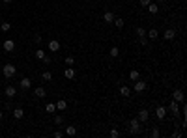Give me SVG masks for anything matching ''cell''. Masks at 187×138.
Returning <instances> with one entry per match:
<instances>
[{"label": "cell", "mask_w": 187, "mask_h": 138, "mask_svg": "<svg viewBox=\"0 0 187 138\" xmlns=\"http://www.w3.org/2000/svg\"><path fill=\"white\" fill-rule=\"evenodd\" d=\"M146 38L154 41V39H157V38H159V32H157V30H155V28H151V30H148V34H146Z\"/></svg>", "instance_id": "18"}, {"label": "cell", "mask_w": 187, "mask_h": 138, "mask_svg": "<svg viewBox=\"0 0 187 138\" xmlns=\"http://www.w3.org/2000/svg\"><path fill=\"white\" fill-rule=\"evenodd\" d=\"M133 90L137 91V93H142V91L146 90V80H135V86Z\"/></svg>", "instance_id": "4"}, {"label": "cell", "mask_w": 187, "mask_h": 138, "mask_svg": "<svg viewBox=\"0 0 187 138\" xmlns=\"http://www.w3.org/2000/svg\"><path fill=\"white\" fill-rule=\"evenodd\" d=\"M64 62H65V65L73 67V64H75V58H73V56H65V60H64Z\"/></svg>", "instance_id": "26"}, {"label": "cell", "mask_w": 187, "mask_h": 138, "mask_svg": "<svg viewBox=\"0 0 187 138\" xmlns=\"http://www.w3.org/2000/svg\"><path fill=\"white\" fill-rule=\"evenodd\" d=\"M140 131H142L140 121L137 120V117H133V120L129 121V132H131V134H140Z\"/></svg>", "instance_id": "1"}, {"label": "cell", "mask_w": 187, "mask_h": 138, "mask_svg": "<svg viewBox=\"0 0 187 138\" xmlns=\"http://www.w3.org/2000/svg\"><path fill=\"white\" fill-rule=\"evenodd\" d=\"M62 136H64L62 131H54V138H62Z\"/></svg>", "instance_id": "35"}, {"label": "cell", "mask_w": 187, "mask_h": 138, "mask_svg": "<svg viewBox=\"0 0 187 138\" xmlns=\"http://www.w3.org/2000/svg\"><path fill=\"white\" fill-rule=\"evenodd\" d=\"M30 86H32V80H30L28 76H24V79L21 80V82H19V88H21V90H28Z\"/></svg>", "instance_id": "14"}, {"label": "cell", "mask_w": 187, "mask_h": 138, "mask_svg": "<svg viewBox=\"0 0 187 138\" xmlns=\"http://www.w3.org/2000/svg\"><path fill=\"white\" fill-rule=\"evenodd\" d=\"M146 8H148V11H150L151 15L159 13V4H155V2H150V4H148V6H146Z\"/></svg>", "instance_id": "15"}, {"label": "cell", "mask_w": 187, "mask_h": 138, "mask_svg": "<svg viewBox=\"0 0 187 138\" xmlns=\"http://www.w3.org/2000/svg\"><path fill=\"white\" fill-rule=\"evenodd\" d=\"M118 134H120V132L116 131V129H112V131H110V136H112V138H116V136H118Z\"/></svg>", "instance_id": "36"}, {"label": "cell", "mask_w": 187, "mask_h": 138, "mask_svg": "<svg viewBox=\"0 0 187 138\" xmlns=\"http://www.w3.org/2000/svg\"><path fill=\"white\" fill-rule=\"evenodd\" d=\"M2 2H4V4H11L13 0H2Z\"/></svg>", "instance_id": "39"}, {"label": "cell", "mask_w": 187, "mask_h": 138, "mask_svg": "<svg viewBox=\"0 0 187 138\" xmlns=\"http://www.w3.org/2000/svg\"><path fill=\"white\" fill-rule=\"evenodd\" d=\"M120 95H122V97H129L131 95V88H129V86H120Z\"/></svg>", "instance_id": "20"}, {"label": "cell", "mask_w": 187, "mask_h": 138, "mask_svg": "<svg viewBox=\"0 0 187 138\" xmlns=\"http://www.w3.org/2000/svg\"><path fill=\"white\" fill-rule=\"evenodd\" d=\"M165 2V0H155V4H163Z\"/></svg>", "instance_id": "40"}, {"label": "cell", "mask_w": 187, "mask_h": 138, "mask_svg": "<svg viewBox=\"0 0 187 138\" xmlns=\"http://www.w3.org/2000/svg\"><path fill=\"white\" fill-rule=\"evenodd\" d=\"M140 79V73H139V71H129V80H139Z\"/></svg>", "instance_id": "25"}, {"label": "cell", "mask_w": 187, "mask_h": 138, "mask_svg": "<svg viewBox=\"0 0 187 138\" xmlns=\"http://www.w3.org/2000/svg\"><path fill=\"white\" fill-rule=\"evenodd\" d=\"M41 39H43L41 35H36V38H34V41H36V43H41Z\"/></svg>", "instance_id": "38"}, {"label": "cell", "mask_w": 187, "mask_h": 138, "mask_svg": "<svg viewBox=\"0 0 187 138\" xmlns=\"http://www.w3.org/2000/svg\"><path fill=\"white\" fill-rule=\"evenodd\" d=\"M0 30H2V32H9V30H11V24H9V23H2V24H0Z\"/></svg>", "instance_id": "27"}, {"label": "cell", "mask_w": 187, "mask_h": 138, "mask_svg": "<svg viewBox=\"0 0 187 138\" xmlns=\"http://www.w3.org/2000/svg\"><path fill=\"white\" fill-rule=\"evenodd\" d=\"M49 50H50V52H58V50H60V43L56 41V39H50V41H49Z\"/></svg>", "instance_id": "13"}, {"label": "cell", "mask_w": 187, "mask_h": 138, "mask_svg": "<svg viewBox=\"0 0 187 138\" xmlns=\"http://www.w3.org/2000/svg\"><path fill=\"white\" fill-rule=\"evenodd\" d=\"M172 97H174L176 103H183V91H181V90H174L172 91Z\"/></svg>", "instance_id": "12"}, {"label": "cell", "mask_w": 187, "mask_h": 138, "mask_svg": "<svg viewBox=\"0 0 187 138\" xmlns=\"http://www.w3.org/2000/svg\"><path fill=\"white\" fill-rule=\"evenodd\" d=\"M2 49L6 50V52H13L15 50V41L13 39H6V41L2 43Z\"/></svg>", "instance_id": "3"}, {"label": "cell", "mask_w": 187, "mask_h": 138, "mask_svg": "<svg viewBox=\"0 0 187 138\" xmlns=\"http://www.w3.org/2000/svg\"><path fill=\"white\" fill-rule=\"evenodd\" d=\"M41 79L45 80V82H49V80H53V73H50V71H43V73H41Z\"/></svg>", "instance_id": "23"}, {"label": "cell", "mask_w": 187, "mask_h": 138, "mask_svg": "<svg viewBox=\"0 0 187 138\" xmlns=\"http://www.w3.org/2000/svg\"><path fill=\"white\" fill-rule=\"evenodd\" d=\"M4 93H6V95L9 97V99H13V97L17 95V88H15V86H11V84H9V86H6V90H4Z\"/></svg>", "instance_id": "8"}, {"label": "cell", "mask_w": 187, "mask_h": 138, "mask_svg": "<svg viewBox=\"0 0 187 138\" xmlns=\"http://www.w3.org/2000/svg\"><path fill=\"white\" fill-rule=\"evenodd\" d=\"M163 38L166 39V41H172V39L176 38V30H174V28H166L165 34H163Z\"/></svg>", "instance_id": "7"}, {"label": "cell", "mask_w": 187, "mask_h": 138, "mask_svg": "<svg viewBox=\"0 0 187 138\" xmlns=\"http://www.w3.org/2000/svg\"><path fill=\"white\" fill-rule=\"evenodd\" d=\"M183 134H181V132H172V138H181Z\"/></svg>", "instance_id": "37"}, {"label": "cell", "mask_w": 187, "mask_h": 138, "mask_svg": "<svg viewBox=\"0 0 187 138\" xmlns=\"http://www.w3.org/2000/svg\"><path fill=\"white\" fill-rule=\"evenodd\" d=\"M45 112H47V114H54V112H56V106H54V103H49L47 106H45Z\"/></svg>", "instance_id": "24"}, {"label": "cell", "mask_w": 187, "mask_h": 138, "mask_svg": "<svg viewBox=\"0 0 187 138\" xmlns=\"http://www.w3.org/2000/svg\"><path fill=\"white\" fill-rule=\"evenodd\" d=\"M166 110H170L174 116H180V103H176V101H172V103H170V106H169Z\"/></svg>", "instance_id": "11"}, {"label": "cell", "mask_w": 187, "mask_h": 138, "mask_svg": "<svg viewBox=\"0 0 187 138\" xmlns=\"http://www.w3.org/2000/svg\"><path fill=\"white\" fill-rule=\"evenodd\" d=\"M54 106H56V110H65L68 108V101H64V99H60L54 103Z\"/></svg>", "instance_id": "19"}, {"label": "cell", "mask_w": 187, "mask_h": 138, "mask_svg": "<svg viewBox=\"0 0 187 138\" xmlns=\"http://www.w3.org/2000/svg\"><path fill=\"white\" fill-rule=\"evenodd\" d=\"M62 123H64V117L62 116H54V125L58 127V125H62Z\"/></svg>", "instance_id": "31"}, {"label": "cell", "mask_w": 187, "mask_h": 138, "mask_svg": "<svg viewBox=\"0 0 187 138\" xmlns=\"http://www.w3.org/2000/svg\"><path fill=\"white\" fill-rule=\"evenodd\" d=\"M135 32H137L139 38H144V35H146V30H144L142 26H137V30H135Z\"/></svg>", "instance_id": "29"}, {"label": "cell", "mask_w": 187, "mask_h": 138, "mask_svg": "<svg viewBox=\"0 0 187 138\" xmlns=\"http://www.w3.org/2000/svg\"><path fill=\"white\" fill-rule=\"evenodd\" d=\"M45 56H47V54H45V50H41V49L36 50V58H38V60H43Z\"/></svg>", "instance_id": "28"}, {"label": "cell", "mask_w": 187, "mask_h": 138, "mask_svg": "<svg viewBox=\"0 0 187 138\" xmlns=\"http://www.w3.org/2000/svg\"><path fill=\"white\" fill-rule=\"evenodd\" d=\"M139 43L146 47V45H148V38H146V35H144V38H139Z\"/></svg>", "instance_id": "33"}, {"label": "cell", "mask_w": 187, "mask_h": 138, "mask_svg": "<svg viewBox=\"0 0 187 138\" xmlns=\"http://www.w3.org/2000/svg\"><path fill=\"white\" fill-rule=\"evenodd\" d=\"M23 116H24V110L21 108V106L13 108V117H15V120H23Z\"/></svg>", "instance_id": "16"}, {"label": "cell", "mask_w": 187, "mask_h": 138, "mask_svg": "<svg viewBox=\"0 0 187 138\" xmlns=\"http://www.w3.org/2000/svg\"><path fill=\"white\" fill-rule=\"evenodd\" d=\"M139 2H140V6H142V8H146V6L151 2V0H139Z\"/></svg>", "instance_id": "34"}, {"label": "cell", "mask_w": 187, "mask_h": 138, "mask_svg": "<svg viewBox=\"0 0 187 138\" xmlns=\"http://www.w3.org/2000/svg\"><path fill=\"white\" fill-rule=\"evenodd\" d=\"M137 120L140 121V123H146V121L150 120V112H148V110H139V116H137Z\"/></svg>", "instance_id": "5"}, {"label": "cell", "mask_w": 187, "mask_h": 138, "mask_svg": "<svg viewBox=\"0 0 187 138\" xmlns=\"http://www.w3.org/2000/svg\"><path fill=\"white\" fill-rule=\"evenodd\" d=\"M34 95L39 97V99H43V97H47V91H45V88H41V86H39V88L34 90Z\"/></svg>", "instance_id": "17"}, {"label": "cell", "mask_w": 187, "mask_h": 138, "mask_svg": "<svg viewBox=\"0 0 187 138\" xmlns=\"http://www.w3.org/2000/svg\"><path fill=\"white\" fill-rule=\"evenodd\" d=\"M15 73H17V69H15V65H11V64H6L2 67V75L6 76V79H13Z\"/></svg>", "instance_id": "2"}, {"label": "cell", "mask_w": 187, "mask_h": 138, "mask_svg": "<svg viewBox=\"0 0 187 138\" xmlns=\"http://www.w3.org/2000/svg\"><path fill=\"white\" fill-rule=\"evenodd\" d=\"M159 134H161V132H159L157 127H154V129H151V132H150V136H151V138H157Z\"/></svg>", "instance_id": "32"}, {"label": "cell", "mask_w": 187, "mask_h": 138, "mask_svg": "<svg viewBox=\"0 0 187 138\" xmlns=\"http://www.w3.org/2000/svg\"><path fill=\"white\" fill-rule=\"evenodd\" d=\"M118 54H120V49H118V47H112V49H110V56H112V58H118Z\"/></svg>", "instance_id": "30"}, {"label": "cell", "mask_w": 187, "mask_h": 138, "mask_svg": "<svg viewBox=\"0 0 187 138\" xmlns=\"http://www.w3.org/2000/svg\"><path fill=\"white\" fill-rule=\"evenodd\" d=\"M114 17H116V15H114L112 11H105V13H103V23H107V24H112Z\"/></svg>", "instance_id": "10"}, {"label": "cell", "mask_w": 187, "mask_h": 138, "mask_svg": "<svg viewBox=\"0 0 187 138\" xmlns=\"http://www.w3.org/2000/svg\"><path fill=\"white\" fill-rule=\"evenodd\" d=\"M155 116H157V120H165V116H166V106L159 105L157 108H155Z\"/></svg>", "instance_id": "6"}, {"label": "cell", "mask_w": 187, "mask_h": 138, "mask_svg": "<svg viewBox=\"0 0 187 138\" xmlns=\"http://www.w3.org/2000/svg\"><path fill=\"white\" fill-rule=\"evenodd\" d=\"M65 134H68V136H75V134H77V129H75L73 125H68V127H65Z\"/></svg>", "instance_id": "22"}, {"label": "cell", "mask_w": 187, "mask_h": 138, "mask_svg": "<svg viewBox=\"0 0 187 138\" xmlns=\"http://www.w3.org/2000/svg\"><path fill=\"white\" fill-rule=\"evenodd\" d=\"M112 23L116 24V28H118V30H122V28H124V24H125V21H124L122 17H114V21H112Z\"/></svg>", "instance_id": "21"}, {"label": "cell", "mask_w": 187, "mask_h": 138, "mask_svg": "<svg viewBox=\"0 0 187 138\" xmlns=\"http://www.w3.org/2000/svg\"><path fill=\"white\" fill-rule=\"evenodd\" d=\"M64 75H65V79L68 80H75V76H77V71H75L73 67H68L64 71Z\"/></svg>", "instance_id": "9"}, {"label": "cell", "mask_w": 187, "mask_h": 138, "mask_svg": "<svg viewBox=\"0 0 187 138\" xmlns=\"http://www.w3.org/2000/svg\"><path fill=\"white\" fill-rule=\"evenodd\" d=\"M2 117H4V112H2V110H0V120H2Z\"/></svg>", "instance_id": "41"}]
</instances>
